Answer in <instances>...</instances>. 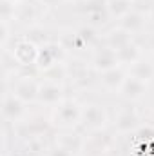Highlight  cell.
<instances>
[{
    "label": "cell",
    "mask_w": 154,
    "mask_h": 156,
    "mask_svg": "<svg viewBox=\"0 0 154 156\" xmlns=\"http://www.w3.org/2000/svg\"><path fill=\"white\" fill-rule=\"evenodd\" d=\"M13 2H16V4H18V2H20V0H13Z\"/></svg>",
    "instance_id": "obj_28"
},
{
    "label": "cell",
    "mask_w": 154,
    "mask_h": 156,
    "mask_svg": "<svg viewBox=\"0 0 154 156\" xmlns=\"http://www.w3.org/2000/svg\"><path fill=\"white\" fill-rule=\"evenodd\" d=\"M116 56H118L120 66H131V64H134V62H138V60L142 58V49H140V45L132 40V42H129L127 45L120 47V49L116 51Z\"/></svg>",
    "instance_id": "obj_18"
},
{
    "label": "cell",
    "mask_w": 154,
    "mask_h": 156,
    "mask_svg": "<svg viewBox=\"0 0 154 156\" xmlns=\"http://www.w3.org/2000/svg\"><path fill=\"white\" fill-rule=\"evenodd\" d=\"M56 144H60V145H64L65 149H69V151H73L75 154L80 153L85 145H87V140L83 138V134L82 133H78V131H64L62 134H60V138L56 140Z\"/></svg>",
    "instance_id": "obj_15"
},
{
    "label": "cell",
    "mask_w": 154,
    "mask_h": 156,
    "mask_svg": "<svg viewBox=\"0 0 154 156\" xmlns=\"http://www.w3.org/2000/svg\"><path fill=\"white\" fill-rule=\"evenodd\" d=\"M145 22H147V15L143 11H140V9H132L123 18L118 20V27L125 29L131 35H136V33H140L145 27Z\"/></svg>",
    "instance_id": "obj_13"
},
{
    "label": "cell",
    "mask_w": 154,
    "mask_h": 156,
    "mask_svg": "<svg viewBox=\"0 0 154 156\" xmlns=\"http://www.w3.org/2000/svg\"><path fill=\"white\" fill-rule=\"evenodd\" d=\"M27 104L24 100H20L16 94H13L11 91H5L4 93V100H2V115L5 123H20L22 120H26L27 115Z\"/></svg>",
    "instance_id": "obj_2"
},
{
    "label": "cell",
    "mask_w": 154,
    "mask_h": 156,
    "mask_svg": "<svg viewBox=\"0 0 154 156\" xmlns=\"http://www.w3.org/2000/svg\"><path fill=\"white\" fill-rule=\"evenodd\" d=\"M65 53H67V51L60 45V42H49L47 45L40 47L38 58H37V64H35L37 71L42 73V71H45V69L56 66V64H64Z\"/></svg>",
    "instance_id": "obj_3"
},
{
    "label": "cell",
    "mask_w": 154,
    "mask_h": 156,
    "mask_svg": "<svg viewBox=\"0 0 154 156\" xmlns=\"http://www.w3.org/2000/svg\"><path fill=\"white\" fill-rule=\"evenodd\" d=\"M142 125V118H140V113L136 111V107L132 105H127L123 107L118 116L114 120V131L118 134H129V133H134L138 131Z\"/></svg>",
    "instance_id": "obj_9"
},
{
    "label": "cell",
    "mask_w": 154,
    "mask_h": 156,
    "mask_svg": "<svg viewBox=\"0 0 154 156\" xmlns=\"http://www.w3.org/2000/svg\"><path fill=\"white\" fill-rule=\"evenodd\" d=\"M147 45H149V49H151V51L154 53V33L151 35V37H149V42H147Z\"/></svg>",
    "instance_id": "obj_26"
},
{
    "label": "cell",
    "mask_w": 154,
    "mask_h": 156,
    "mask_svg": "<svg viewBox=\"0 0 154 156\" xmlns=\"http://www.w3.org/2000/svg\"><path fill=\"white\" fill-rule=\"evenodd\" d=\"M127 75L138 78V80H142V82H145V83H149V82L154 78V66L149 62V60L140 58L138 62H134V64L129 66Z\"/></svg>",
    "instance_id": "obj_17"
},
{
    "label": "cell",
    "mask_w": 154,
    "mask_h": 156,
    "mask_svg": "<svg viewBox=\"0 0 154 156\" xmlns=\"http://www.w3.org/2000/svg\"><path fill=\"white\" fill-rule=\"evenodd\" d=\"M47 156H76V154H75L73 151L65 149L64 145L56 144V145H53L51 149H47Z\"/></svg>",
    "instance_id": "obj_24"
},
{
    "label": "cell",
    "mask_w": 154,
    "mask_h": 156,
    "mask_svg": "<svg viewBox=\"0 0 154 156\" xmlns=\"http://www.w3.org/2000/svg\"><path fill=\"white\" fill-rule=\"evenodd\" d=\"M82 111L83 107L73 98H65L62 104H58L51 115V125L54 129L62 131H73L82 123Z\"/></svg>",
    "instance_id": "obj_1"
},
{
    "label": "cell",
    "mask_w": 154,
    "mask_h": 156,
    "mask_svg": "<svg viewBox=\"0 0 154 156\" xmlns=\"http://www.w3.org/2000/svg\"><path fill=\"white\" fill-rule=\"evenodd\" d=\"M76 35H78V38L83 42V45H85L87 49H94V47H98L100 35H98L96 27H93L91 24L78 27V29H76Z\"/></svg>",
    "instance_id": "obj_21"
},
{
    "label": "cell",
    "mask_w": 154,
    "mask_h": 156,
    "mask_svg": "<svg viewBox=\"0 0 154 156\" xmlns=\"http://www.w3.org/2000/svg\"><path fill=\"white\" fill-rule=\"evenodd\" d=\"M13 129L20 138H24L27 142V140H35V138H44V134H47L53 129V125L47 120L35 118V120H22L20 123L13 125Z\"/></svg>",
    "instance_id": "obj_6"
},
{
    "label": "cell",
    "mask_w": 154,
    "mask_h": 156,
    "mask_svg": "<svg viewBox=\"0 0 154 156\" xmlns=\"http://www.w3.org/2000/svg\"><path fill=\"white\" fill-rule=\"evenodd\" d=\"M40 2H42L45 7H56V5H58L62 0H40Z\"/></svg>",
    "instance_id": "obj_25"
},
{
    "label": "cell",
    "mask_w": 154,
    "mask_h": 156,
    "mask_svg": "<svg viewBox=\"0 0 154 156\" xmlns=\"http://www.w3.org/2000/svg\"><path fill=\"white\" fill-rule=\"evenodd\" d=\"M71 2H83V0H71Z\"/></svg>",
    "instance_id": "obj_27"
},
{
    "label": "cell",
    "mask_w": 154,
    "mask_h": 156,
    "mask_svg": "<svg viewBox=\"0 0 154 156\" xmlns=\"http://www.w3.org/2000/svg\"><path fill=\"white\" fill-rule=\"evenodd\" d=\"M134 2H140V0H134Z\"/></svg>",
    "instance_id": "obj_29"
},
{
    "label": "cell",
    "mask_w": 154,
    "mask_h": 156,
    "mask_svg": "<svg viewBox=\"0 0 154 156\" xmlns=\"http://www.w3.org/2000/svg\"><path fill=\"white\" fill-rule=\"evenodd\" d=\"M129 42H132V35L127 33L125 29L118 27V26L113 27V29H109V31L103 35V44L109 45V47L114 49V51H118V49L123 47V45H127Z\"/></svg>",
    "instance_id": "obj_16"
},
{
    "label": "cell",
    "mask_w": 154,
    "mask_h": 156,
    "mask_svg": "<svg viewBox=\"0 0 154 156\" xmlns=\"http://www.w3.org/2000/svg\"><path fill=\"white\" fill-rule=\"evenodd\" d=\"M38 89H40V82H37L33 76H20L15 80V83L11 87V93L16 94L26 104H33L38 98Z\"/></svg>",
    "instance_id": "obj_10"
},
{
    "label": "cell",
    "mask_w": 154,
    "mask_h": 156,
    "mask_svg": "<svg viewBox=\"0 0 154 156\" xmlns=\"http://www.w3.org/2000/svg\"><path fill=\"white\" fill-rule=\"evenodd\" d=\"M105 2H109V0H105Z\"/></svg>",
    "instance_id": "obj_30"
},
{
    "label": "cell",
    "mask_w": 154,
    "mask_h": 156,
    "mask_svg": "<svg viewBox=\"0 0 154 156\" xmlns=\"http://www.w3.org/2000/svg\"><path fill=\"white\" fill-rule=\"evenodd\" d=\"M38 76L44 78L45 82H58V83H62L65 78L69 76V67H67L65 64H56V66H53V67L42 71Z\"/></svg>",
    "instance_id": "obj_22"
},
{
    "label": "cell",
    "mask_w": 154,
    "mask_h": 156,
    "mask_svg": "<svg viewBox=\"0 0 154 156\" xmlns=\"http://www.w3.org/2000/svg\"><path fill=\"white\" fill-rule=\"evenodd\" d=\"M64 100H65V91H64L62 83H58V82H45V80L40 82L37 104L47 105V107H56Z\"/></svg>",
    "instance_id": "obj_8"
},
{
    "label": "cell",
    "mask_w": 154,
    "mask_h": 156,
    "mask_svg": "<svg viewBox=\"0 0 154 156\" xmlns=\"http://www.w3.org/2000/svg\"><path fill=\"white\" fill-rule=\"evenodd\" d=\"M16 15V2L13 0H0V18L2 22H15Z\"/></svg>",
    "instance_id": "obj_23"
},
{
    "label": "cell",
    "mask_w": 154,
    "mask_h": 156,
    "mask_svg": "<svg viewBox=\"0 0 154 156\" xmlns=\"http://www.w3.org/2000/svg\"><path fill=\"white\" fill-rule=\"evenodd\" d=\"M118 94H120L123 100H127V102H138V100H142V98L147 94V83L142 82V80H138V78L127 75L123 85H121L120 91H118Z\"/></svg>",
    "instance_id": "obj_12"
},
{
    "label": "cell",
    "mask_w": 154,
    "mask_h": 156,
    "mask_svg": "<svg viewBox=\"0 0 154 156\" xmlns=\"http://www.w3.org/2000/svg\"><path fill=\"white\" fill-rule=\"evenodd\" d=\"M44 7V4L40 0H20L16 4V15H15V20L20 22V24H26L27 27L29 26H35L37 20L40 16V9Z\"/></svg>",
    "instance_id": "obj_11"
},
{
    "label": "cell",
    "mask_w": 154,
    "mask_h": 156,
    "mask_svg": "<svg viewBox=\"0 0 154 156\" xmlns=\"http://www.w3.org/2000/svg\"><path fill=\"white\" fill-rule=\"evenodd\" d=\"M91 69L96 71V73H103V71H109L113 67H118L120 62H118V56H116V51L111 49L109 45L102 44L98 47H94V53L91 56V62H89Z\"/></svg>",
    "instance_id": "obj_7"
},
{
    "label": "cell",
    "mask_w": 154,
    "mask_h": 156,
    "mask_svg": "<svg viewBox=\"0 0 154 156\" xmlns=\"http://www.w3.org/2000/svg\"><path fill=\"white\" fill-rule=\"evenodd\" d=\"M134 9V0H109L107 2V13L111 18H123L129 11Z\"/></svg>",
    "instance_id": "obj_20"
},
{
    "label": "cell",
    "mask_w": 154,
    "mask_h": 156,
    "mask_svg": "<svg viewBox=\"0 0 154 156\" xmlns=\"http://www.w3.org/2000/svg\"><path fill=\"white\" fill-rule=\"evenodd\" d=\"M38 51L40 47H37L35 44H31L29 40L20 38L15 42V47L11 51V56L13 60L18 64V67H24V69H29V67H35L37 64V58H38ZM37 69V67H35Z\"/></svg>",
    "instance_id": "obj_4"
},
{
    "label": "cell",
    "mask_w": 154,
    "mask_h": 156,
    "mask_svg": "<svg viewBox=\"0 0 154 156\" xmlns=\"http://www.w3.org/2000/svg\"><path fill=\"white\" fill-rule=\"evenodd\" d=\"M109 122L107 111L103 109V105L100 104H89L83 107L82 111V127L85 131H93V133H100Z\"/></svg>",
    "instance_id": "obj_5"
},
{
    "label": "cell",
    "mask_w": 154,
    "mask_h": 156,
    "mask_svg": "<svg viewBox=\"0 0 154 156\" xmlns=\"http://www.w3.org/2000/svg\"><path fill=\"white\" fill-rule=\"evenodd\" d=\"M22 38L29 40V42H31V44H35L37 47H44V45H47L49 42H53V40L49 38L47 31H45L42 26H38V24H35V26H29V27L24 31Z\"/></svg>",
    "instance_id": "obj_19"
},
{
    "label": "cell",
    "mask_w": 154,
    "mask_h": 156,
    "mask_svg": "<svg viewBox=\"0 0 154 156\" xmlns=\"http://www.w3.org/2000/svg\"><path fill=\"white\" fill-rule=\"evenodd\" d=\"M125 78H127V71H125L121 66L100 73V82H102V85H103L107 91H116V93H118L120 87L123 85Z\"/></svg>",
    "instance_id": "obj_14"
}]
</instances>
